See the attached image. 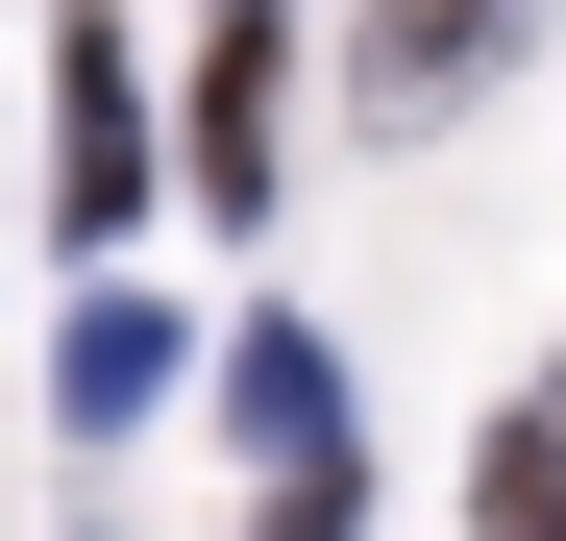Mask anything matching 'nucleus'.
Instances as JSON below:
<instances>
[{
    "instance_id": "1",
    "label": "nucleus",
    "mask_w": 566,
    "mask_h": 541,
    "mask_svg": "<svg viewBox=\"0 0 566 541\" xmlns=\"http://www.w3.org/2000/svg\"><path fill=\"white\" fill-rule=\"evenodd\" d=\"M50 198H74V222H124V198H148V74H124L99 25L50 50Z\"/></svg>"
},
{
    "instance_id": "2",
    "label": "nucleus",
    "mask_w": 566,
    "mask_h": 541,
    "mask_svg": "<svg viewBox=\"0 0 566 541\" xmlns=\"http://www.w3.org/2000/svg\"><path fill=\"white\" fill-rule=\"evenodd\" d=\"M222 418L271 443V468H345V370H321L296 320H247V344H222Z\"/></svg>"
},
{
    "instance_id": "3",
    "label": "nucleus",
    "mask_w": 566,
    "mask_h": 541,
    "mask_svg": "<svg viewBox=\"0 0 566 541\" xmlns=\"http://www.w3.org/2000/svg\"><path fill=\"white\" fill-rule=\"evenodd\" d=\"M50 394H74V418H148V394H172V320H148V296H74Z\"/></svg>"
},
{
    "instance_id": "4",
    "label": "nucleus",
    "mask_w": 566,
    "mask_h": 541,
    "mask_svg": "<svg viewBox=\"0 0 566 541\" xmlns=\"http://www.w3.org/2000/svg\"><path fill=\"white\" fill-rule=\"evenodd\" d=\"M198 198H271V25H222L198 74Z\"/></svg>"
},
{
    "instance_id": "5",
    "label": "nucleus",
    "mask_w": 566,
    "mask_h": 541,
    "mask_svg": "<svg viewBox=\"0 0 566 541\" xmlns=\"http://www.w3.org/2000/svg\"><path fill=\"white\" fill-rule=\"evenodd\" d=\"M468 50H493V0H395V50H369V74H395V99H443Z\"/></svg>"
}]
</instances>
